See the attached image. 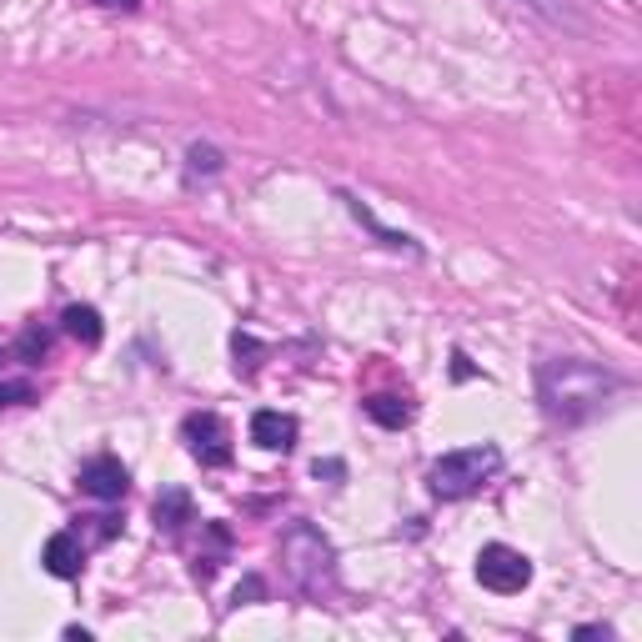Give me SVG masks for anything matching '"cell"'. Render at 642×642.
<instances>
[{
  "instance_id": "cell-9",
  "label": "cell",
  "mask_w": 642,
  "mask_h": 642,
  "mask_svg": "<svg viewBox=\"0 0 642 642\" xmlns=\"http://www.w3.org/2000/svg\"><path fill=\"white\" fill-rule=\"evenodd\" d=\"M251 442L261 452H291L296 447V417H286V412H256L251 417Z\"/></svg>"
},
{
  "instance_id": "cell-3",
  "label": "cell",
  "mask_w": 642,
  "mask_h": 642,
  "mask_svg": "<svg viewBox=\"0 0 642 642\" xmlns=\"http://www.w3.org/2000/svg\"><path fill=\"white\" fill-rule=\"evenodd\" d=\"M497 467H502V452H497L492 442H482V447H462V452H447V457H437V462H432L427 487H432V497L457 502V497L482 492V487L497 477Z\"/></svg>"
},
{
  "instance_id": "cell-17",
  "label": "cell",
  "mask_w": 642,
  "mask_h": 642,
  "mask_svg": "<svg viewBox=\"0 0 642 642\" xmlns=\"http://www.w3.org/2000/svg\"><path fill=\"white\" fill-rule=\"evenodd\" d=\"M36 392H31V382H0V407H21V402H31Z\"/></svg>"
},
{
  "instance_id": "cell-4",
  "label": "cell",
  "mask_w": 642,
  "mask_h": 642,
  "mask_svg": "<svg viewBox=\"0 0 642 642\" xmlns=\"http://www.w3.org/2000/svg\"><path fill=\"white\" fill-rule=\"evenodd\" d=\"M477 582L487 587V592H522L527 582H532V562L517 552V547H507V542H487L482 552H477Z\"/></svg>"
},
{
  "instance_id": "cell-6",
  "label": "cell",
  "mask_w": 642,
  "mask_h": 642,
  "mask_svg": "<svg viewBox=\"0 0 642 642\" xmlns=\"http://www.w3.org/2000/svg\"><path fill=\"white\" fill-rule=\"evenodd\" d=\"M512 6L532 11L542 26H552L562 36H577V41H592L597 36V16L587 11V0H512Z\"/></svg>"
},
{
  "instance_id": "cell-20",
  "label": "cell",
  "mask_w": 642,
  "mask_h": 642,
  "mask_svg": "<svg viewBox=\"0 0 642 642\" xmlns=\"http://www.w3.org/2000/svg\"><path fill=\"white\" fill-rule=\"evenodd\" d=\"M96 6H106V11H136L141 0H96Z\"/></svg>"
},
{
  "instance_id": "cell-15",
  "label": "cell",
  "mask_w": 642,
  "mask_h": 642,
  "mask_svg": "<svg viewBox=\"0 0 642 642\" xmlns=\"http://www.w3.org/2000/svg\"><path fill=\"white\" fill-rule=\"evenodd\" d=\"M46 352H51V332H41V327H26V332H21V342H16V357L36 367V362H46Z\"/></svg>"
},
{
  "instance_id": "cell-8",
  "label": "cell",
  "mask_w": 642,
  "mask_h": 642,
  "mask_svg": "<svg viewBox=\"0 0 642 642\" xmlns=\"http://www.w3.org/2000/svg\"><path fill=\"white\" fill-rule=\"evenodd\" d=\"M41 562H46L51 577H81V567H86V542H81V532H56V537L46 542Z\"/></svg>"
},
{
  "instance_id": "cell-16",
  "label": "cell",
  "mask_w": 642,
  "mask_h": 642,
  "mask_svg": "<svg viewBox=\"0 0 642 642\" xmlns=\"http://www.w3.org/2000/svg\"><path fill=\"white\" fill-rule=\"evenodd\" d=\"M186 171H191V176H216V171H221V151L196 141V146L186 151Z\"/></svg>"
},
{
  "instance_id": "cell-11",
  "label": "cell",
  "mask_w": 642,
  "mask_h": 642,
  "mask_svg": "<svg viewBox=\"0 0 642 642\" xmlns=\"http://www.w3.org/2000/svg\"><path fill=\"white\" fill-rule=\"evenodd\" d=\"M61 321H66V332H71L81 347H96V342H101V332H106L96 306H66V316H61Z\"/></svg>"
},
{
  "instance_id": "cell-5",
  "label": "cell",
  "mask_w": 642,
  "mask_h": 642,
  "mask_svg": "<svg viewBox=\"0 0 642 642\" xmlns=\"http://www.w3.org/2000/svg\"><path fill=\"white\" fill-rule=\"evenodd\" d=\"M181 442L201 467H226L231 462V432H226V422L216 412H191L181 422Z\"/></svg>"
},
{
  "instance_id": "cell-13",
  "label": "cell",
  "mask_w": 642,
  "mask_h": 642,
  "mask_svg": "<svg viewBox=\"0 0 642 642\" xmlns=\"http://www.w3.org/2000/svg\"><path fill=\"white\" fill-rule=\"evenodd\" d=\"M206 532H211V552H196V577H201V582L216 577V567H221V557H226V547H231V532H226L221 522H211Z\"/></svg>"
},
{
  "instance_id": "cell-12",
  "label": "cell",
  "mask_w": 642,
  "mask_h": 642,
  "mask_svg": "<svg viewBox=\"0 0 642 642\" xmlns=\"http://www.w3.org/2000/svg\"><path fill=\"white\" fill-rule=\"evenodd\" d=\"M156 522H161L166 532H181V527L191 522V497H186L181 487L161 492V497H156Z\"/></svg>"
},
{
  "instance_id": "cell-1",
  "label": "cell",
  "mask_w": 642,
  "mask_h": 642,
  "mask_svg": "<svg viewBox=\"0 0 642 642\" xmlns=\"http://www.w3.org/2000/svg\"><path fill=\"white\" fill-rule=\"evenodd\" d=\"M617 387L622 382L612 372H602L597 362H587V357H552L537 372V397H542L547 417L552 422H567V427L597 417Z\"/></svg>"
},
{
  "instance_id": "cell-14",
  "label": "cell",
  "mask_w": 642,
  "mask_h": 642,
  "mask_svg": "<svg viewBox=\"0 0 642 642\" xmlns=\"http://www.w3.org/2000/svg\"><path fill=\"white\" fill-rule=\"evenodd\" d=\"M347 206H352V216H357L362 226H372V231H377L387 246H397V251H402V246H407V251H417V241H412V236H402V231H387V226H382V221H377V216H372V211L357 201V196H347Z\"/></svg>"
},
{
  "instance_id": "cell-7",
  "label": "cell",
  "mask_w": 642,
  "mask_h": 642,
  "mask_svg": "<svg viewBox=\"0 0 642 642\" xmlns=\"http://www.w3.org/2000/svg\"><path fill=\"white\" fill-rule=\"evenodd\" d=\"M126 487H131V472H126L116 457H91V462L81 467V492L96 497V502H121Z\"/></svg>"
},
{
  "instance_id": "cell-18",
  "label": "cell",
  "mask_w": 642,
  "mask_h": 642,
  "mask_svg": "<svg viewBox=\"0 0 642 642\" xmlns=\"http://www.w3.org/2000/svg\"><path fill=\"white\" fill-rule=\"evenodd\" d=\"M261 597H266V582H261V577H246V582L236 587L231 602H261Z\"/></svg>"
},
{
  "instance_id": "cell-10",
  "label": "cell",
  "mask_w": 642,
  "mask_h": 642,
  "mask_svg": "<svg viewBox=\"0 0 642 642\" xmlns=\"http://www.w3.org/2000/svg\"><path fill=\"white\" fill-rule=\"evenodd\" d=\"M362 407H367V417H372L377 427H392V432L412 422V402H407V397H397V392H372Z\"/></svg>"
},
{
  "instance_id": "cell-19",
  "label": "cell",
  "mask_w": 642,
  "mask_h": 642,
  "mask_svg": "<svg viewBox=\"0 0 642 642\" xmlns=\"http://www.w3.org/2000/svg\"><path fill=\"white\" fill-rule=\"evenodd\" d=\"M577 637H602V642H607V637H612V627H602V622H582V627H577Z\"/></svg>"
},
{
  "instance_id": "cell-2",
  "label": "cell",
  "mask_w": 642,
  "mask_h": 642,
  "mask_svg": "<svg viewBox=\"0 0 642 642\" xmlns=\"http://www.w3.org/2000/svg\"><path fill=\"white\" fill-rule=\"evenodd\" d=\"M281 572L286 582L306 597V602H327L337 597V547L327 542V532L311 522H291L281 532Z\"/></svg>"
}]
</instances>
